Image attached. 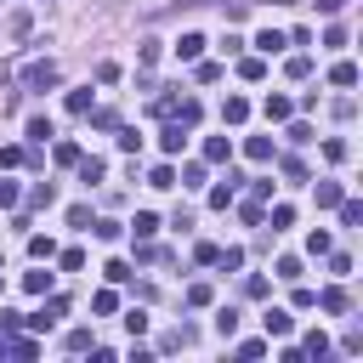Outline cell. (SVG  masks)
I'll list each match as a JSON object with an SVG mask.
<instances>
[{
  "label": "cell",
  "mask_w": 363,
  "mask_h": 363,
  "mask_svg": "<svg viewBox=\"0 0 363 363\" xmlns=\"http://www.w3.org/2000/svg\"><path fill=\"white\" fill-rule=\"evenodd\" d=\"M113 142H119L125 153H136V147H142V130H136V125H113Z\"/></svg>",
  "instance_id": "obj_27"
},
{
  "label": "cell",
  "mask_w": 363,
  "mask_h": 363,
  "mask_svg": "<svg viewBox=\"0 0 363 363\" xmlns=\"http://www.w3.org/2000/svg\"><path fill=\"white\" fill-rule=\"evenodd\" d=\"M329 250H335V244H329V233H323V227H312V233H306V255H329Z\"/></svg>",
  "instance_id": "obj_34"
},
{
  "label": "cell",
  "mask_w": 363,
  "mask_h": 363,
  "mask_svg": "<svg viewBox=\"0 0 363 363\" xmlns=\"http://www.w3.org/2000/svg\"><path fill=\"white\" fill-rule=\"evenodd\" d=\"M23 85H28V91H51V85H62V68H57L51 57H40V62L23 68Z\"/></svg>",
  "instance_id": "obj_1"
},
{
  "label": "cell",
  "mask_w": 363,
  "mask_h": 363,
  "mask_svg": "<svg viewBox=\"0 0 363 363\" xmlns=\"http://www.w3.org/2000/svg\"><path fill=\"white\" fill-rule=\"evenodd\" d=\"M28 255H34V261H51V255H57V244H51L45 233H28Z\"/></svg>",
  "instance_id": "obj_31"
},
{
  "label": "cell",
  "mask_w": 363,
  "mask_h": 363,
  "mask_svg": "<svg viewBox=\"0 0 363 363\" xmlns=\"http://www.w3.org/2000/svg\"><path fill=\"white\" fill-rule=\"evenodd\" d=\"M216 250H221V244L204 238V244H193V261H199V267H216Z\"/></svg>",
  "instance_id": "obj_48"
},
{
  "label": "cell",
  "mask_w": 363,
  "mask_h": 363,
  "mask_svg": "<svg viewBox=\"0 0 363 363\" xmlns=\"http://www.w3.org/2000/svg\"><path fill=\"white\" fill-rule=\"evenodd\" d=\"M312 306H323V312H335V318H340V312H346V289H340V284H329V289H323Z\"/></svg>",
  "instance_id": "obj_19"
},
{
  "label": "cell",
  "mask_w": 363,
  "mask_h": 363,
  "mask_svg": "<svg viewBox=\"0 0 363 363\" xmlns=\"http://www.w3.org/2000/svg\"><path fill=\"white\" fill-rule=\"evenodd\" d=\"M267 221H272V233H284V227H295V204H272V216H267Z\"/></svg>",
  "instance_id": "obj_33"
},
{
  "label": "cell",
  "mask_w": 363,
  "mask_h": 363,
  "mask_svg": "<svg viewBox=\"0 0 363 363\" xmlns=\"http://www.w3.org/2000/svg\"><path fill=\"white\" fill-rule=\"evenodd\" d=\"M170 119H182V125L193 130V125L204 119V108H199V96H176V113H170Z\"/></svg>",
  "instance_id": "obj_9"
},
{
  "label": "cell",
  "mask_w": 363,
  "mask_h": 363,
  "mask_svg": "<svg viewBox=\"0 0 363 363\" xmlns=\"http://www.w3.org/2000/svg\"><path fill=\"white\" fill-rule=\"evenodd\" d=\"M233 159V142L227 136H204V164H227Z\"/></svg>",
  "instance_id": "obj_10"
},
{
  "label": "cell",
  "mask_w": 363,
  "mask_h": 363,
  "mask_svg": "<svg viewBox=\"0 0 363 363\" xmlns=\"http://www.w3.org/2000/svg\"><path fill=\"white\" fill-rule=\"evenodd\" d=\"M85 113H91V125H96V130H113V125H119V113H113V108H85Z\"/></svg>",
  "instance_id": "obj_40"
},
{
  "label": "cell",
  "mask_w": 363,
  "mask_h": 363,
  "mask_svg": "<svg viewBox=\"0 0 363 363\" xmlns=\"http://www.w3.org/2000/svg\"><path fill=\"white\" fill-rule=\"evenodd\" d=\"M250 199H272V176H255L250 182Z\"/></svg>",
  "instance_id": "obj_61"
},
{
  "label": "cell",
  "mask_w": 363,
  "mask_h": 363,
  "mask_svg": "<svg viewBox=\"0 0 363 363\" xmlns=\"http://www.w3.org/2000/svg\"><path fill=\"white\" fill-rule=\"evenodd\" d=\"M34 352H40L34 335H11V340H6V357H34Z\"/></svg>",
  "instance_id": "obj_25"
},
{
  "label": "cell",
  "mask_w": 363,
  "mask_h": 363,
  "mask_svg": "<svg viewBox=\"0 0 363 363\" xmlns=\"http://www.w3.org/2000/svg\"><path fill=\"white\" fill-rule=\"evenodd\" d=\"M210 301H216L210 284H187V306H210Z\"/></svg>",
  "instance_id": "obj_46"
},
{
  "label": "cell",
  "mask_w": 363,
  "mask_h": 363,
  "mask_svg": "<svg viewBox=\"0 0 363 363\" xmlns=\"http://www.w3.org/2000/svg\"><path fill=\"white\" fill-rule=\"evenodd\" d=\"M51 204H57V187L51 182H34L28 187V210H51Z\"/></svg>",
  "instance_id": "obj_17"
},
{
  "label": "cell",
  "mask_w": 363,
  "mask_h": 363,
  "mask_svg": "<svg viewBox=\"0 0 363 363\" xmlns=\"http://www.w3.org/2000/svg\"><path fill=\"white\" fill-rule=\"evenodd\" d=\"M125 329H130V335H147V312L130 306V312H125Z\"/></svg>",
  "instance_id": "obj_58"
},
{
  "label": "cell",
  "mask_w": 363,
  "mask_h": 363,
  "mask_svg": "<svg viewBox=\"0 0 363 363\" xmlns=\"http://www.w3.org/2000/svg\"><path fill=\"white\" fill-rule=\"evenodd\" d=\"M216 335H221V340L238 335V306H221V312H216Z\"/></svg>",
  "instance_id": "obj_23"
},
{
  "label": "cell",
  "mask_w": 363,
  "mask_h": 363,
  "mask_svg": "<svg viewBox=\"0 0 363 363\" xmlns=\"http://www.w3.org/2000/svg\"><path fill=\"white\" fill-rule=\"evenodd\" d=\"M23 289H28V295H51V289H57V272H45V267H40V272H23Z\"/></svg>",
  "instance_id": "obj_13"
},
{
  "label": "cell",
  "mask_w": 363,
  "mask_h": 363,
  "mask_svg": "<svg viewBox=\"0 0 363 363\" xmlns=\"http://www.w3.org/2000/svg\"><path fill=\"white\" fill-rule=\"evenodd\" d=\"M284 125H289V130H284V136H289V142H312V125H306V119H295V113H289V119H284Z\"/></svg>",
  "instance_id": "obj_41"
},
{
  "label": "cell",
  "mask_w": 363,
  "mask_h": 363,
  "mask_svg": "<svg viewBox=\"0 0 363 363\" xmlns=\"http://www.w3.org/2000/svg\"><path fill=\"white\" fill-rule=\"evenodd\" d=\"M17 199H23V187H17V182H0V210H11Z\"/></svg>",
  "instance_id": "obj_60"
},
{
  "label": "cell",
  "mask_w": 363,
  "mask_h": 363,
  "mask_svg": "<svg viewBox=\"0 0 363 363\" xmlns=\"http://www.w3.org/2000/svg\"><path fill=\"white\" fill-rule=\"evenodd\" d=\"M278 278L295 284V278H301V255H278Z\"/></svg>",
  "instance_id": "obj_45"
},
{
  "label": "cell",
  "mask_w": 363,
  "mask_h": 363,
  "mask_svg": "<svg viewBox=\"0 0 363 363\" xmlns=\"http://www.w3.org/2000/svg\"><path fill=\"white\" fill-rule=\"evenodd\" d=\"M91 312H96V318H113V312H119V295H113V289H96V295H91Z\"/></svg>",
  "instance_id": "obj_22"
},
{
  "label": "cell",
  "mask_w": 363,
  "mask_h": 363,
  "mask_svg": "<svg viewBox=\"0 0 363 363\" xmlns=\"http://www.w3.org/2000/svg\"><path fill=\"white\" fill-rule=\"evenodd\" d=\"M68 227H79V233H91V204H68Z\"/></svg>",
  "instance_id": "obj_44"
},
{
  "label": "cell",
  "mask_w": 363,
  "mask_h": 363,
  "mask_svg": "<svg viewBox=\"0 0 363 363\" xmlns=\"http://www.w3.org/2000/svg\"><path fill=\"white\" fill-rule=\"evenodd\" d=\"M244 119H250V102L244 96H227L221 102V125H244Z\"/></svg>",
  "instance_id": "obj_16"
},
{
  "label": "cell",
  "mask_w": 363,
  "mask_h": 363,
  "mask_svg": "<svg viewBox=\"0 0 363 363\" xmlns=\"http://www.w3.org/2000/svg\"><path fill=\"white\" fill-rule=\"evenodd\" d=\"M312 193H318V210H335V204L346 199V187H340V182H312Z\"/></svg>",
  "instance_id": "obj_12"
},
{
  "label": "cell",
  "mask_w": 363,
  "mask_h": 363,
  "mask_svg": "<svg viewBox=\"0 0 363 363\" xmlns=\"http://www.w3.org/2000/svg\"><path fill=\"white\" fill-rule=\"evenodd\" d=\"M159 233V216L153 210H136V221H130V238H153Z\"/></svg>",
  "instance_id": "obj_21"
},
{
  "label": "cell",
  "mask_w": 363,
  "mask_h": 363,
  "mask_svg": "<svg viewBox=\"0 0 363 363\" xmlns=\"http://www.w3.org/2000/svg\"><path fill=\"white\" fill-rule=\"evenodd\" d=\"M23 153H28V147H17V142H6V147H0V164L11 170V164H23Z\"/></svg>",
  "instance_id": "obj_53"
},
{
  "label": "cell",
  "mask_w": 363,
  "mask_h": 363,
  "mask_svg": "<svg viewBox=\"0 0 363 363\" xmlns=\"http://www.w3.org/2000/svg\"><path fill=\"white\" fill-rule=\"evenodd\" d=\"M28 28H34V17H28V11H11V17H6V34H17V40H23Z\"/></svg>",
  "instance_id": "obj_37"
},
{
  "label": "cell",
  "mask_w": 363,
  "mask_h": 363,
  "mask_svg": "<svg viewBox=\"0 0 363 363\" xmlns=\"http://www.w3.org/2000/svg\"><path fill=\"white\" fill-rule=\"evenodd\" d=\"M329 272H335V278H346V272H352V255H340V250H329Z\"/></svg>",
  "instance_id": "obj_57"
},
{
  "label": "cell",
  "mask_w": 363,
  "mask_h": 363,
  "mask_svg": "<svg viewBox=\"0 0 363 363\" xmlns=\"http://www.w3.org/2000/svg\"><path fill=\"white\" fill-rule=\"evenodd\" d=\"M182 187H204V164H182Z\"/></svg>",
  "instance_id": "obj_54"
},
{
  "label": "cell",
  "mask_w": 363,
  "mask_h": 363,
  "mask_svg": "<svg viewBox=\"0 0 363 363\" xmlns=\"http://www.w3.org/2000/svg\"><path fill=\"white\" fill-rule=\"evenodd\" d=\"M238 216H244V227H267V210H261V199H244V204H238Z\"/></svg>",
  "instance_id": "obj_29"
},
{
  "label": "cell",
  "mask_w": 363,
  "mask_h": 363,
  "mask_svg": "<svg viewBox=\"0 0 363 363\" xmlns=\"http://www.w3.org/2000/svg\"><path fill=\"white\" fill-rule=\"evenodd\" d=\"M278 170H284V182H312V176H306V164H301V159H278Z\"/></svg>",
  "instance_id": "obj_42"
},
{
  "label": "cell",
  "mask_w": 363,
  "mask_h": 363,
  "mask_svg": "<svg viewBox=\"0 0 363 363\" xmlns=\"http://www.w3.org/2000/svg\"><path fill=\"white\" fill-rule=\"evenodd\" d=\"M51 136H57V130H51V119H45V113H34V119H28V142H34V147H45Z\"/></svg>",
  "instance_id": "obj_20"
},
{
  "label": "cell",
  "mask_w": 363,
  "mask_h": 363,
  "mask_svg": "<svg viewBox=\"0 0 363 363\" xmlns=\"http://www.w3.org/2000/svg\"><path fill=\"white\" fill-rule=\"evenodd\" d=\"M62 312H68V301H62V295H51V301H45L40 312H28V318H23V329H34V335H45V329H51V323H57Z\"/></svg>",
  "instance_id": "obj_2"
},
{
  "label": "cell",
  "mask_w": 363,
  "mask_h": 363,
  "mask_svg": "<svg viewBox=\"0 0 363 363\" xmlns=\"http://www.w3.org/2000/svg\"><path fill=\"white\" fill-rule=\"evenodd\" d=\"M147 187H176V170H170V164H153V170H147Z\"/></svg>",
  "instance_id": "obj_43"
},
{
  "label": "cell",
  "mask_w": 363,
  "mask_h": 363,
  "mask_svg": "<svg viewBox=\"0 0 363 363\" xmlns=\"http://www.w3.org/2000/svg\"><path fill=\"white\" fill-rule=\"evenodd\" d=\"M62 346H68V352H91L96 340H91V329H68V340H62Z\"/></svg>",
  "instance_id": "obj_47"
},
{
  "label": "cell",
  "mask_w": 363,
  "mask_h": 363,
  "mask_svg": "<svg viewBox=\"0 0 363 363\" xmlns=\"http://www.w3.org/2000/svg\"><path fill=\"white\" fill-rule=\"evenodd\" d=\"M0 284H6V278H0Z\"/></svg>",
  "instance_id": "obj_63"
},
{
  "label": "cell",
  "mask_w": 363,
  "mask_h": 363,
  "mask_svg": "<svg viewBox=\"0 0 363 363\" xmlns=\"http://www.w3.org/2000/svg\"><path fill=\"white\" fill-rule=\"evenodd\" d=\"M323 159H329V164H340V159H346V142H340V136H329V142H323Z\"/></svg>",
  "instance_id": "obj_52"
},
{
  "label": "cell",
  "mask_w": 363,
  "mask_h": 363,
  "mask_svg": "<svg viewBox=\"0 0 363 363\" xmlns=\"http://www.w3.org/2000/svg\"><path fill=\"white\" fill-rule=\"evenodd\" d=\"M193 340H199V329H193V323H176V329L159 340V352H182V346H193Z\"/></svg>",
  "instance_id": "obj_8"
},
{
  "label": "cell",
  "mask_w": 363,
  "mask_h": 363,
  "mask_svg": "<svg viewBox=\"0 0 363 363\" xmlns=\"http://www.w3.org/2000/svg\"><path fill=\"white\" fill-rule=\"evenodd\" d=\"M57 261H62V272H79V267H85V250H62Z\"/></svg>",
  "instance_id": "obj_56"
},
{
  "label": "cell",
  "mask_w": 363,
  "mask_h": 363,
  "mask_svg": "<svg viewBox=\"0 0 363 363\" xmlns=\"http://www.w3.org/2000/svg\"><path fill=\"white\" fill-rule=\"evenodd\" d=\"M340 6H346V0H318V11H329V17H335Z\"/></svg>",
  "instance_id": "obj_62"
},
{
  "label": "cell",
  "mask_w": 363,
  "mask_h": 363,
  "mask_svg": "<svg viewBox=\"0 0 363 363\" xmlns=\"http://www.w3.org/2000/svg\"><path fill=\"white\" fill-rule=\"evenodd\" d=\"M284 45H289V40H284L278 28H261V34H255V57H272V51H284Z\"/></svg>",
  "instance_id": "obj_14"
},
{
  "label": "cell",
  "mask_w": 363,
  "mask_h": 363,
  "mask_svg": "<svg viewBox=\"0 0 363 363\" xmlns=\"http://www.w3.org/2000/svg\"><path fill=\"white\" fill-rule=\"evenodd\" d=\"M301 357H329V335H323V329H312V335L301 340Z\"/></svg>",
  "instance_id": "obj_24"
},
{
  "label": "cell",
  "mask_w": 363,
  "mask_h": 363,
  "mask_svg": "<svg viewBox=\"0 0 363 363\" xmlns=\"http://www.w3.org/2000/svg\"><path fill=\"white\" fill-rule=\"evenodd\" d=\"M193 74H199V85H216V79H221V62H204V57H199Z\"/></svg>",
  "instance_id": "obj_39"
},
{
  "label": "cell",
  "mask_w": 363,
  "mask_h": 363,
  "mask_svg": "<svg viewBox=\"0 0 363 363\" xmlns=\"http://www.w3.org/2000/svg\"><path fill=\"white\" fill-rule=\"evenodd\" d=\"M159 51H164L159 40H142V45H136V62H142V68H153V62H159Z\"/></svg>",
  "instance_id": "obj_38"
},
{
  "label": "cell",
  "mask_w": 363,
  "mask_h": 363,
  "mask_svg": "<svg viewBox=\"0 0 363 363\" xmlns=\"http://www.w3.org/2000/svg\"><path fill=\"white\" fill-rule=\"evenodd\" d=\"M238 79H250V85L267 79V62H261V57H238Z\"/></svg>",
  "instance_id": "obj_26"
},
{
  "label": "cell",
  "mask_w": 363,
  "mask_h": 363,
  "mask_svg": "<svg viewBox=\"0 0 363 363\" xmlns=\"http://www.w3.org/2000/svg\"><path fill=\"white\" fill-rule=\"evenodd\" d=\"M284 74H289V79H306V74H312V57H306V51H295V57L284 62Z\"/></svg>",
  "instance_id": "obj_32"
},
{
  "label": "cell",
  "mask_w": 363,
  "mask_h": 363,
  "mask_svg": "<svg viewBox=\"0 0 363 363\" xmlns=\"http://www.w3.org/2000/svg\"><path fill=\"white\" fill-rule=\"evenodd\" d=\"M261 323H267V340H289V329H295V318H289L284 306H267Z\"/></svg>",
  "instance_id": "obj_3"
},
{
  "label": "cell",
  "mask_w": 363,
  "mask_h": 363,
  "mask_svg": "<svg viewBox=\"0 0 363 363\" xmlns=\"http://www.w3.org/2000/svg\"><path fill=\"white\" fill-rule=\"evenodd\" d=\"M102 272H108V284H130V278H136V267H130V261H108Z\"/></svg>",
  "instance_id": "obj_36"
},
{
  "label": "cell",
  "mask_w": 363,
  "mask_h": 363,
  "mask_svg": "<svg viewBox=\"0 0 363 363\" xmlns=\"http://www.w3.org/2000/svg\"><path fill=\"white\" fill-rule=\"evenodd\" d=\"M238 182H244V176H227L221 187H210V210H227V204H233V193H238Z\"/></svg>",
  "instance_id": "obj_18"
},
{
  "label": "cell",
  "mask_w": 363,
  "mask_h": 363,
  "mask_svg": "<svg viewBox=\"0 0 363 363\" xmlns=\"http://www.w3.org/2000/svg\"><path fill=\"white\" fill-rule=\"evenodd\" d=\"M51 159H57L62 170H74V164H79V142H57V147H51Z\"/></svg>",
  "instance_id": "obj_28"
},
{
  "label": "cell",
  "mask_w": 363,
  "mask_h": 363,
  "mask_svg": "<svg viewBox=\"0 0 363 363\" xmlns=\"http://www.w3.org/2000/svg\"><path fill=\"white\" fill-rule=\"evenodd\" d=\"M204 45H210V40H204V34H193V28H187V34H182V40H176V57H182V62H199V57H204Z\"/></svg>",
  "instance_id": "obj_5"
},
{
  "label": "cell",
  "mask_w": 363,
  "mask_h": 363,
  "mask_svg": "<svg viewBox=\"0 0 363 363\" xmlns=\"http://www.w3.org/2000/svg\"><path fill=\"white\" fill-rule=\"evenodd\" d=\"M159 147H164V153H182V147H187V125H182V119H164V130H159Z\"/></svg>",
  "instance_id": "obj_4"
},
{
  "label": "cell",
  "mask_w": 363,
  "mask_h": 363,
  "mask_svg": "<svg viewBox=\"0 0 363 363\" xmlns=\"http://www.w3.org/2000/svg\"><path fill=\"white\" fill-rule=\"evenodd\" d=\"M329 85H340V91H352V85H357V62H346V57H340V62L329 68Z\"/></svg>",
  "instance_id": "obj_15"
},
{
  "label": "cell",
  "mask_w": 363,
  "mask_h": 363,
  "mask_svg": "<svg viewBox=\"0 0 363 363\" xmlns=\"http://www.w3.org/2000/svg\"><path fill=\"white\" fill-rule=\"evenodd\" d=\"M244 153H250L255 164H272V159H278V147H272V136H244Z\"/></svg>",
  "instance_id": "obj_7"
},
{
  "label": "cell",
  "mask_w": 363,
  "mask_h": 363,
  "mask_svg": "<svg viewBox=\"0 0 363 363\" xmlns=\"http://www.w3.org/2000/svg\"><path fill=\"white\" fill-rule=\"evenodd\" d=\"M91 233H96V238H108V244H113V238H119V233H125V227H119V221H91Z\"/></svg>",
  "instance_id": "obj_55"
},
{
  "label": "cell",
  "mask_w": 363,
  "mask_h": 363,
  "mask_svg": "<svg viewBox=\"0 0 363 363\" xmlns=\"http://www.w3.org/2000/svg\"><path fill=\"white\" fill-rule=\"evenodd\" d=\"M74 170H79V182H85V187H96V182H102V176H108V164H102V159H96V153H91V159H85V153H79V164H74Z\"/></svg>",
  "instance_id": "obj_11"
},
{
  "label": "cell",
  "mask_w": 363,
  "mask_h": 363,
  "mask_svg": "<svg viewBox=\"0 0 363 363\" xmlns=\"http://www.w3.org/2000/svg\"><path fill=\"white\" fill-rule=\"evenodd\" d=\"M323 45H329V51H340V45H346V28H340V23H329V28H323Z\"/></svg>",
  "instance_id": "obj_50"
},
{
  "label": "cell",
  "mask_w": 363,
  "mask_h": 363,
  "mask_svg": "<svg viewBox=\"0 0 363 363\" xmlns=\"http://www.w3.org/2000/svg\"><path fill=\"white\" fill-rule=\"evenodd\" d=\"M261 113H267V119H272V125H284V119H289V113H295V102H289V96H284V91H272V96H267V102H261Z\"/></svg>",
  "instance_id": "obj_6"
},
{
  "label": "cell",
  "mask_w": 363,
  "mask_h": 363,
  "mask_svg": "<svg viewBox=\"0 0 363 363\" xmlns=\"http://www.w3.org/2000/svg\"><path fill=\"white\" fill-rule=\"evenodd\" d=\"M85 108H91V85L85 91H68V113H85Z\"/></svg>",
  "instance_id": "obj_51"
},
{
  "label": "cell",
  "mask_w": 363,
  "mask_h": 363,
  "mask_svg": "<svg viewBox=\"0 0 363 363\" xmlns=\"http://www.w3.org/2000/svg\"><path fill=\"white\" fill-rule=\"evenodd\" d=\"M335 210H340V227H363V204L357 199H340Z\"/></svg>",
  "instance_id": "obj_30"
},
{
  "label": "cell",
  "mask_w": 363,
  "mask_h": 363,
  "mask_svg": "<svg viewBox=\"0 0 363 363\" xmlns=\"http://www.w3.org/2000/svg\"><path fill=\"white\" fill-rule=\"evenodd\" d=\"M340 352H346V357H357V352H363V329H346V340H340Z\"/></svg>",
  "instance_id": "obj_59"
},
{
  "label": "cell",
  "mask_w": 363,
  "mask_h": 363,
  "mask_svg": "<svg viewBox=\"0 0 363 363\" xmlns=\"http://www.w3.org/2000/svg\"><path fill=\"white\" fill-rule=\"evenodd\" d=\"M267 289H272V284H267V278H261V272H250V278H244V295H250V301H261V295H267Z\"/></svg>",
  "instance_id": "obj_49"
},
{
  "label": "cell",
  "mask_w": 363,
  "mask_h": 363,
  "mask_svg": "<svg viewBox=\"0 0 363 363\" xmlns=\"http://www.w3.org/2000/svg\"><path fill=\"white\" fill-rule=\"evenodd\" d=\"M216 267H227V272H238V267H244V250H238V244H227V250H216Z\"/></svg>",
  "instance_id": "obj_35"
}]
</instances>
